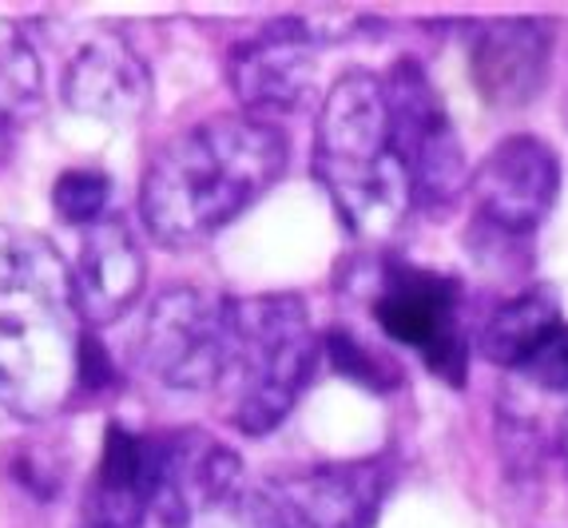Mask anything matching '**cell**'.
I'll return each mask as SVG.
<instances>
[{
	"label": "cell",
	"mask_w": 568,
	"mask_h": 528,
	"mask_svg": "<svg viewBox=\"0 0 568 528\" xmlns=\"http://www.w3.org/2000/svg\"><path fill=\"white\" fill-rule=\"evenodd\" d=\"M88 326L72 266L24 226H0V406L52 417L80 389Z\"/></svg>",
	"instance_id": "cell-1"
},
{
	"label": "cell",
	"mask_w": 568,
	"mask_h": 528,
	"mask_svg": "<svg viewBox=\"0 0 568 528\" xmlns=\"http://www.w3.org/2000/svg\"><path fill=\"white\" fill-rule=\"evenodd\" d=\"M286 167V140L258 115H215L155 151L140 211L160 243L187 246L243 215Z\"/></svg>",
	"instance_id": "cell-2"
},
{
	"label": "cell",
	"mask_w": 568,
	"mask_h": 528,
	"mask_svg": "<svg viewBox=\"0 0 568 528\" xmlns=\"http://www.w3.org/2000/svg\"><path fill=\"white\" fill-rule=\"evenodd\" d=\"M314 171L351 235L386 238L398 231L409 199L406 171L389 140L386 84L369 72H346L318 112Z\"/></svg>",
	"instance_id": "cell-3"
},
{
	"label": "cell",
	"mask_w": 568,
	"mask_h": 528,
	"mask_svg": "<svg viewBox=\"0 0 568 528\" xmlns=\"http://www.w3.org/2000/svg\"><path fill=\"white\" fill-rule=\"evenodd\" d=\"M314 358L318 334L303 298H223V374L215 389L239 434H271L306 389Z\"/></svg>",
	"instance_id": "cell-4"
},
{
	"label": "cell",
	"mask_w": 568,
	"mask_h": 528,
	"mask_svg": "<svg viewBox=\"0 0 568 528\" xmlns=\"http://www.w3.org/2000/svg\"><path fill=\"white\" fill-rule=\"evenodd\" d=\"M382 84H386L389 108V140L406 171L414 207L449 211L469 191L474 175H469L446 100L417 60H398Z\"/></svg>",
	"instance_id": "cell-5"
},
{
	"label": "cell",
	"mask_w": 568,
	"mask_h": 528,
	"mask_svg": "<svg viewBox=\"0 0 568 528\" xmlns=\"http://www.w3.org/2000/svg\"><path fill=\"white\" fill-rule=\"evenodd\" d=\"M394 485L386 461H334L278 473L246 497V528H369Z\"/></svg>",
	"instance_id": "cell-6"
},
{
	"label": "cell",
	"mask_w": 568,
	"mask_h": 528,
	"mask_svg": "<svg viewBox=\"0 0 568 528\" xmlns=\"http://www.w3.org/2000/svg\"><path fill=\"white\" fill-rule=\"evenodd\" d=\"M369 302L389 338L422 354V362L449 386H462L469 342L462 334V291L454 278L426 266L386 263L374 278Z\"/></svg>",
	"instance_id": "cell-7"
},
{
	"label": "cell",
	"mask_w": 568,
	"mask_h": 528,
	"mask_svg": "<svg viewBox=\"0 0 568 528\" xmlns=\"http://www.w3.org/2000/svg\"><path fill=\"white\" fill-rule=\"evenodd\" d=\"M140 366L168 389H215L223 374V298L171 286L152 302L135 338Z\"/></svg>",
	"instance_id": "cell-8"
},
{
	"label": "cell",
	"mask_w": 568,
	"mask_h": 528,
	"mask_svg": "<svg viewBox=\"0 0 568 528\" xmlns=\"http://www.w3.org/2000/svg\"><path fill=\"white\" fill-rule=\"evenodd\" d=\"M560 191V160L540 135H505L477 163L469 195L477 215L501 235H529L545 223Z\"/></svg>",
	"instance_id": "cell-9"
},
{
	"label": "cell",
	"mask_w": 568,
	"mask_h": 528,
	"mask_svg": "<svg viewBox=\"0 0 568 528\" xmlns=\"http://www.w3.org/2000/svg\"><path fill=\"white\" fill-rule=\"evenodd\" d=\"M243 469L239 457L200 429H175L155 437V505L152 517L168 528L223 509L239 493Z\"/></svg>",
	"instance_id": "cell-10"
},
{
	"label": "cell",
	"mask_w": 568,
	"mask_h": 528,
	"mask_svg": "<svg viewBox=\"0 0 568 528\" xmlns=\"http://www.w3.org/2000/svg\"><path fill=\"white\" fill-rule=\"evenodd\" d=\"M314 40L306 20H283L231 52V88L251 112H291L314 88Z\"/></svg>",
	"instance_id": "cell-11"
},
{
	"label": "cell",
	"mask_w": 568,
	"mask_h": 528,
	"mask_svg": "<svg viewBox=\"0 0 568 528\" xmlns=\"http://www.w3.org/2000/svg\"><path fill=\"white\" fill-rule=\"evenodd\" d=\"M552 64V32L545 20L505 17L485 24L469 48V72L489 108H525L545 92Z\"/></svg>",
	"instance_id": "cell-12"
},
{
	"label": "cell",
	"mask_w": 568,
	"mask_h": 528,
	"mask_svg": "<svg viewBox=\"0 0 568 528\" xmlns=\"http://www.w3.org/2000/svg\"><path fill=\"white\" fill-rule=\"evenodd\" d=\"M64 100L72 112L104 123H132L152 104V75L132 44L115 32L84 40L64 72Z\"/></svg>",
	"instance_id": "cell-13"
},
{
	"label": "cell",
	"mask_w": 568,
	"mask_h": 528,
	"mask_svg": "<svg viewBox=\"0 0 568 528\" xmlns=\"http://www.w3.org/2000/svg\"><path fill=\"white\" fill-rule=\"evenodd\" d=\"M143 274H148L143 251L132 226L120 215H108L88 226L80 258L72 266V286H77L84 326H108L132 311V302L143 294Z\"/></svg>",
	"instance_id": "cell-14"
},
{
	"label": "cell",
	"mask_w": 568,
	"mask_h": 528,
	"mask_svg": "<svg viewBox=\"0 0 568 528\" xmlns=\"http://www.w3.org/2000/svg\"><path fill=\"white\" fill-rule=\"evenodd\" d=\"M155 505V437L108 425L104 457L84 493V528H140Z\"/></svg>",
	"instance_id": "cell-15"
},
{
	"label": "cell",
	"mask_w": 568,
	"mask_h": 528,
	"mask_svg": "<svg viewBox=\"0 0 568 528\" xmlns=\"http://www.w3.org/2000/svg\"><path fill=\"white\" fill-rule=\"evenodd\" d=\"M560 322L565 318H560V306L549 291H525L489 318V326L481 331V354L493 366L521 369V362Z\"/></svg>",
	"instance_id": "cell-16"
},
{
	"label": "cell",
	"mask_w": 568,
	"mask_h": 528,
	"mask_svg": "<svg viewBox=\"0 0 568 528\" xmlns=\"http://www.w3.org/2000/svg\"><path fill=\"white\" fill-rule=\"evenodd\" d=\"M40 92H44V75L29 37L12 20L0 17V128L29 115L40 104Z\"/></svg>",
	"instance_id": "cell-17"
},
{
	"label": "cell",
	"mask_w": 568,
	"mask_h": 528,
	"mask_svg": "<svg viewBox=\"0 0 568 528\" xmlns=\"http://www.w3.org/2000/svg\"><path fill=\"white\" fill-rule=\"evenodd\" d=\"M112 180L100 167H68L52 187V207L68 226H95L108 219Z\"/></svg>",
	"instance_id": "cell-18"
},
{
	"label": "cell",
	"mask_w": 568,
	"mask_h": 528,
	"mask_svg": "<svg viewBox=\"0 0 568 528\" xmlns=\"http://www.w3.org/2000/svg\"><path fill=\"white\" fill-rule=\"evenodd\" d=\"M326 349H331L334 366L351 377V382H358V386H369V389H394L398 386V369L389 366L386 358H378V354H369L354 334L331 331Z\"/></svg>",
	"instance_id": "cell-19"
},
{
	"label": "cell",
	"mask_w": 568,
	"mask_h": 528,
	"mask_svg": "<svg viewBox=\"0 0 568 528\" xmlns=\"http://www.w3.org/2000/svg\"><path fill=\"white\" fill-rule=\"evenodd\" d=\"M517 374H521L529 386L545 389V394L568 397V322H560V326H552V331L545 334V342L521 362Z\"/></svg>",
	"instance_id": "cell-20"
}]
</instances>
